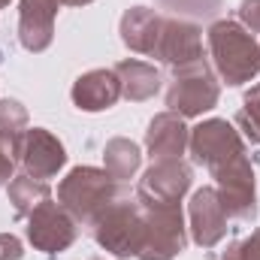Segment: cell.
<instances>
[{
  "mask_svg": "<svg viewBox=\"0 0 260 260\" xmlns=\"http://www.w3.org/2000/svg\"><path fill=\"white\" fill-rule=\"evenodd\" d=\"M103 160H106V173H109L115 182H124V179H130V176L139 170L142 154H139V148H136L130 139L118 136V139H109V142H106Z\"/></svg>",
  "mask_w": 260,
  "mask_h": 260,
  "instance_id": "ac0fdd59",
  "label": "cell"
},
{
  "mask_svg": "<svg viewBox=\"0 0 260 260\" xmlns=\"http://www.w3.org/2000/svg\"><path fill=\"white\" fill-rule=\"evenodd\" d=\"M151 58L170 67L203 61V30L185 18H160V34H157Z\"/></svg>",
  "mask_w": 260,
  "mask_h": 260,
  "instance_id": "30bf717a",
  "label": "cell"
},
{
  "mask_svg": "<svg viewBox=\"0 0 260 260\" xmlns=\"http://www.w3.org/2000/svg\"><path fill=\"white\" fill-rule=\"evenodd\" d=\"M6 3H9V0H0V9H3V6H6Z\"/></svg>",
  "mask_w": 260,
  "mask_h": 260,
  "instance_id": "83f0119b",
  "label": "cell"
},
{
  "mask_svg": "<svg viewBox=\"0 0 260 260\" xmlns=\"http://www.w3.org/2000/svg\"><path fill=\"white\" fill-rule=\"evenodd\" d=\"M221 260H260V230L242 242H233Z\"/></svg>",
  "mask_w": 260,
  "mask_h": 260,
  "instance_id": "603a6c76",
  "label": "cell"
},
{
  "mask_svg": "<svg viewBox=\"0 0 260 260\" xmlns=\"http://www.w3.org/2000/svg\"><path fill=\"white\" fill-rule=\"evenodd\" d=\"M21 242L12 233H0V260H21Z\"/></svg>",
  "mask_w": 260,
  "mask_h": 260,
  "instance_id": "d4e9b609",
  "label": "cell"
},
{
  "mask_svg": "<svg viewBox=\"0 0 260 260\" xmlns=\"http://www.w3.org/2000/svg\"><path fill=\"white\" fill-rule=\"evenodd\" d=\"M27 239L34 242V248H40L46 254H58V251L70 248L76 239V218L61 203L46 200L27 215Z\"/></svg>",
  "mask_w": 260,
  "mask_h": 260,
  "instance_id": "9c48e42d",
  "label": "cell"
},
{
  "mask_svg": "<svg viewBox=\"0 0 260 260\" xmlns=\"http://www.w3.org/2000/svg\"><path fill=\"white\" fill-rule=\"evenodd\" d=\"M191 188V167L182 160H157L139 179L136 200L145 206H179Z\"/></svg>",
  "mask_w": 260,
  "mask_h": 260,
  "instance_id": "ba28073f",
  "label": "cell"
},
{
  "mask_svg": "<svg viewBox=\"0 0 260 260\" xmlns=\"http://www.w3.org/2000/svg\"><path fill=\"white\" fill-rule=\"evenodd\" d=\"M188 139H191V130L185 127V118L176 112L154 115V121L145 130V148L154 164L157 160H182Z\"/></svg>",
  "mask_w": 260,
  "mask_h": 260,
  "instance_id": "5bb4252c",
  "label": "cell"
},
{
  "mask_svg": "<svg viewBox=\"0 0 260 260\" xmlns=\"http://www.w3.org/2000/svg\"><path fill=\"white\" fill-rule=\"evenodd\" d=\"M121 97V82L115 70H91L76 79L73 85V103L85 112H103L115 106Z\"/></svg>",
  "mask_w": 260,
  "mask_h": 260,
  "instance_id": "9a60e30c",
  "label": "cell"
},
{
  "mask_svg": "<svg viewBox=\"0 0 260 260\" xmlns=\"http://www.w3.org/2000/svg\"><path fill=\"white\" fill-rule=\"evenodd\" d=\"M239 24L251 34H260V0H242L239 3Z\"/></svg>",
  "mask_w": 260,
  "mask_h": 260,
  "instance_id": "cb8c5ba5",
  "label": "cell"
},
{
  "mask_svg": "<svg viewBox=\"0 0 260 260\" xmlns=\"http://www.w3.org/2000/svg\"><path fill=\"white\" fill-rule=\"evenodd\" d=\"M236 124L242 127V133L260 145V85H254L248 94H245V106H242V112L236 115Z\"/></svg>",
  "mask_w": 260,
  "mask_h": 260,
  "instance_id": "44dd1931",
  "label": "cell"
},
{
  "mask_svg": "<svg viewBox=\"0 0 260 260\" xmlns=\"http://www.w3.org/2000/svg\"><path fill=\"white\" fill-rule=\"evenodd\" d=\"M118 82H121V97H127L133 103H142V100H151L160 88V73L151 64H142V61H118L112 67Z\"/></svg>",
  "mask_w": 260,
  "mask_h": 260,
  "instance_id": "e0dca14e",
  "label": "cell"
},
{
  "mask_svg": "<svg viewBox=\"0 0 260 260\" xmlns=\"http://www.w3.org/2000/svg\"><path fill=\"white\" fill-rule=\"evenodd\" d=\"M118 200V182L97 167H76L58 185V203L76 221L94 224V218Z\"/></svg>",
  "mask_w": 260,
  "mask_h": 260,
  "instance_id": "7a4b0ae2",
  "label": "cell"
},
{
  "mask_svg": "<svg viewBox=\"0 0 260 260\" xmlns=\"http://www.w3.org/2000/svg\"><path fill=\"white\" fill-rule=\"evenodd\" d=\"M157 3L176 15H191V18H212L221 9V0H157Z\"/></svg>",
  "mask_w": 260,
  "mask_h": 260,
  "instance_id": "7402d4cb",
  "label": "cell"
},
{
  "mask_svg": "<svg viewBox=\"0 0 260 260\" xmlns=\"http://www.w3.org/2000/svg\"><path fill=\"white\" fill-rule=\"evenodd\" d=\"M191 154H194L197 164L209 167V173H215L218 167H224L227 160L245 154V145H242V136L239 130L221 118H209L203 124H197L191 130Z\"/></svg>",
  "mask_w": 260,
  "mask_h": 260,
  "instance_id": "52a82bcc",
  "label": "cell"
},
{
  "mask_svg": "<svg viewBox=\"0 0 260 260\" xmlns=\"http://www.w3.org/2000/svg\"><path fill=\"white\" fill-rule=\"evenodd\" d=\"M27 133V109L18 100H0V142L18 157L21 139Z\"/></svg>",
  "mask_w": 260,
  "mask_h": 260,
  "instance_id": "ffe728a7",
  "label": "cell"
},
{
  "mask_svg": "<svg viewBox=\"0 0 260 260\" xmlns=\"http://www.w3.org/2000/svg\"><path fill=\"white\" fill-rule=\"evenodd\" d=\"M209 52L227 85H245L260 73V43L236 18H224L209 27Z\"/></svg>",
  "mask_w": 260,
  "mask_h": 260,
  "instance_id": "6da1fadb",
  "label": "cell"
},
{
  "mask_svg": "<svg viewBox=\"0 0 260 260\" xmlns=\"http://www.w3.org/2000/svg\"><path fill=\"white\" fill-rule=\"evenodd\" d=\"M221 97V88L212 76V70L206 61L176 67V76L170 82L167 91V106L170 112L182 115V118H197L203 112H209Z\"/></svg>",
  "mask_w": 260,
  "mask_h": 260,
  "instance_id": "277c9868",
  "label": "cell"
},
{
  "mask_svg": "<svg viewBox=\"0 0 260 260\" xmlns=\"http://www.w3.org/2000/svg\"><path fill=\"white\" fill-rule=\"evenodd\" d=\"M12 167H15V154L0 142V185L12 179Z\"/></svg>",
  "mask_w": 260,
  "mask_h": 260,
  "instance_id": "484cf974",
  "label": "cell"
},
{
  "mask_svg": "<svg viewBox=\"0 0 260 260\" xmlns=\"http://www.w3.org/2000/svg\"><path fill=\"white\" fill-rule=\"evenodd\" d=\"M49 197H52L49 185L40 182V179H34V176H27V173L9 182V203H12L15 215H21V218H27V215H30L40 203H46Z\"/></svg>",
  "mask_w": 260,
  "mask_h": 260,
  "instance_id": "d6986e66",
  "label": "cell"
},
{
  "mask_svg": "<svg viewBox=\"0 0 260 260\" xmlns=\"http://www.w3.org/2000/svg\"><path fill=\"white\" fill-rule=\"evenodd\" d=\"M18 160H21L27 176L46 182V179H55L58 170L67 164V151L58 136H52L49 130H43V127H34V130H27L24 139H21Z\"/></svg>",
  "mask_w": 260,
  "mask_h": 260,
  "instance_id": "8fae6325",
  "label": "cell"
},
{
  "mask_svg": "<svg viewBox=\"0 0 260 260\" xmlns=\"http://www.w3.org/2000/svg\"><path fill=\"white\" fill-rule=\"evenodd\" d=\"M58 0H21L18 15V40L27 52H46L55 40V15Z\"/></svg>",
  "mask_w": 260,
  "mask_h": 260,
  "instance_id": "4fadbf2b",
  "label": "cell"
},
{
  "mask_svg": "<svg viewBox=\"0 0 260 260\" xmlns=\"http://www.w3.org/2000/svg\"><path fill=\"white\" fill-rule=\"evenodd\" d=\"M212 179L218 182V197H221V206L227 212V218H236V221H251L254 218V170L248 164L245 154L227 160L224 167H218L212 173Z\"/></svg>",
  "mask_w": 260,
  "mask_h": 260,
  "instance_id": "8992f818",
  "label": "cell"
},
{
  "mask_svg": "<svg viewBox=\"0 0 260 260\" xmlns=\"http://www.w3.org/2000/svg\"><path fill=\"white\" fill-rule=\"evenodd\" d=\"M145 239L139 248V260H173L185 251V221L179 206H145Z\"/></svg>",
  "mask_w": 260,
  "mask_h": 260,
  "instance_id": "5b68a950",
  "label": "cell"
},
{
  "mask_svg": "<svg viewBox=\"0 0 260 260\" xmlns=\"http://www.w3.org/2000/svg\"><path fill=\"white\" fill-rule=\"evenodd\" d=\"M94 239L115 257H139L145 239V209L139 200H115L94 218Z\"/></svg>",
  "mask_w": 260,
  "mask_h": 260,
  "instance_id": "3957f363",
  "label": "cell"
},
{
  "mask_svg": "<svg viewBox=\"0 0 260 260\" xmlns=\"http://www.w3.org/2000/svg\"><path fill=\"white\" fill-rule=\"evenodd\" d=\"M227 233V212L215 188H200L191 197V236L200 248H215Z\"/></svg>",
  "mask_w": 260,
  "mask_h": 260,
  "instance_id": "7c38bea8",
  "label": "cell"
},
{
  "mask_svg": "<svg viewBox=\"0 0 260 260\" xmlns=\"http://www.w3.org/2000/svg\"><path fill=\"white\" fill-rule=\"evenodd\" d=\"M61 6H85V3H91V0H58Z\"/></svg>",
  "mask_w": 260,
  "mask_h": 260,
  "instance_id": "4316f807",
  "label": "cell"
},
{
  "mask_svg": "<svg viewBox=\"0 0 260 260\" xmlns=\"http://www.w3.org/2000/svg\"><path fill=\"white\" fill-rule=\"evenodd\" d=\"M160 18L154 9L148 6H133L121 15V40L124 46L139 52V55H151L154 52V43H157V34H160Z\"/></svg>",
  "mask_w": 260,
  "mask_h": 260,
  "instance_id": "2e32d148",
  "label": "cell"
}]
</instances>
